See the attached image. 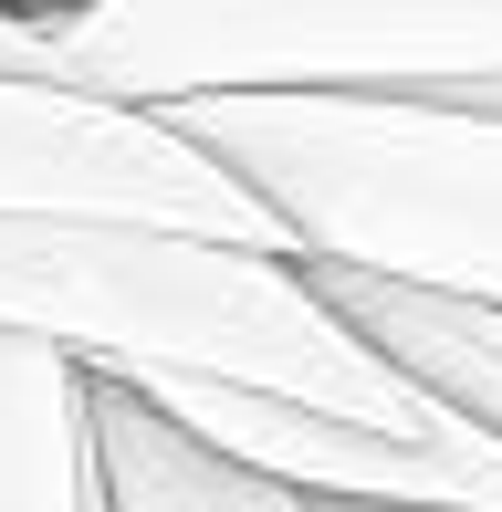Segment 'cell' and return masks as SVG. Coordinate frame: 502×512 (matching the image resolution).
<instances>
[{
  "label": "cell",
  "instance_id": "obj_1",
  "mask_svg": "<svg viewBox=\"0 0 502 512\" xmlns=\"http://www.w3.org/2000/svg\"><path fill=\"white\" fill-rule=\"evenodd\" d=\"M0 324L42 335L84 377H126V387L210 377V387H262V398L367 418V429H398V439H440V450H492L482 418H461L408 366H387L314 293V272L262 241L0 209Z\"/></svg>",
  "mask_w": 502,
  "mask_h": 512
},
{
  "label": "cell",
  "instance_id": "obj_3",
  "mask_svg": "<svg viewBox=\"0 0 502 512\" xmlns=\"http://www.w3.org/2000/svg\"><path fill=\"white\" fill-rule=\"evenodd\" d=\"M0 74L105 105L461 95L502 74V0H11Z\"/></svg>",
  "mask_w": 502,
  "mask_h": 512
},
{
  "label": "cell",
  "instance_id": "obj_2",
  "mask_svg": "<svg viewBox=\"0 0 502 512\" xmlns=\"http://www.w3.org/2000/svg\"><path fill=\"white\" fill-rule=\"evenodd\" d=\"M157 115L241 178L293 262L502 314V115L440 95H189Z\"/></svg>",
  "mask_w": 502,
  "mask_h": 512
},
{
  "label": "cell",
  "instance_id": "obj_9",
  "mask_svg": "<svg viewBox=\"0 0 502 512\" xmlns=\"http://www.w3.org/2000/svg\"><path fill=\"white\" fill-rule=\"evenodd\" d=\"M283 512H304V492H293V502H283Z\"/></svg>",
  "mask_w": 502,
  "mask_h": 512
},
{
  "label": "cell",
  "instance_id": "obj_4",
  "mask_svg": "<svg viewBox=\"0 0 502 512\" xmlns=\"http://www.w3.org/2000/svg\"><path fill=\"white\" fill-rule=\"evenodd\" d=\"M0 209L157 220V230H199V241L283 251V230L241 199V178L210 147H189L157 105H105L74 84H11V74H0Z\"/></svg>",
  "mask_w": 502,
  "mask_h": 512
},
{
  "label": "cell",
  "instance_id": "obj_7",
  "mask_svg": "<svg viewBox=\"0 0 502 512\" xmlns=\"http://www.w3.org/2000/svg\"><path fill=\"white\" fill-rule=\"evenodd\" d=\"M0 512H95L84 366L0 324Z\"/></svg>",
  "mask_w": 502,
  "mask_h": 512
},
{
  "label": "cell",
  "instance_id": "obj_6",
  "mask_svg": "<svg viewBox=\"0 0 502 512\" xmlns=\"http://www.w3.org/2000/svg\"><path fill=\"white\" fill-rule=\"evenodd\" d=\"M304 272L387 366H408L429 398H450L461 418H482L502 439V314L492 304H450V293L377 283V272H346V262H304Z\"/></svg>",
  "mask_w": 502,
  "mask_h": 512
},
{
  "label": "cell",
  "instance_id": "obj_5",
  "mask_svg": "<svg viewBox=\"0 0 502 512\" xmlns=\"http://www.w3.org/2000/svg\"><path fill=\"white\" fill-rule=\"evenodd\" d=\"M84 439H95L105 512H283L293 502L283 481L241 471L231 450H210L199 429H178L168 408H147L116 377H84Z\"/></svg>",
  "mask_w": 502,
  "mask_h": 512
},
{
  "label": "cell",
  "instance_id": "obj_8",
  "mask_svg": "<svg viewBox=\"0 0 502 512\" xmlns=\"http://www.w3.org/2000/svg\"><path fill=\"white\" fill-rule=\"evenodd\" d=\"M304 512H367V502H304Z\"/></svg>",
  "mask_w": 502,
  "mask_h": 512
}]
</instances>
